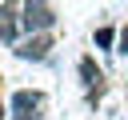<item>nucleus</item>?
I'll list each match as a JSON object with an SVG mask.
<instances>
[{
	"mask_svg": "<svg viewBox=\"0 0 128 120\" xmlns=\"http://www.w3.org/2000/svg\"><path fill=\"white\" fill-rule=\"evenodd\" d=\"M20 12H24V16H20V28H28V32H48V28L56 24L48 0H24Z\"/></svg>",
	"mask_w": 128,
	"mask_h": 120,
	"instance_id": "obj_1",
	"label": "nucleus"
},
{
	"mask_svg": "<svg viewBox=\"0 0 128 120\" xmlns=\"http://www.w3.org/2000/svg\"><path fill=\"white\" fill-rule=\"evenodd\" d=\"M16 36H20V0H4L0 4V40L16 44Z\"/></svg>",
	"mask_w": 128,
	"mask_h": 120,
	"instance_id": "obj_2",
	"label": "nucleus"
},
{
	"mask_svg": "<svg viewBox=\"0 0 128 120\" xmlns=\"http://www.w3.org/2000/svg\"><path fill=\"white\" fill-rule=\"evenodd\" d=\"M48 52H52V36H44V32H32V40H24V44H16V56L20 60H48Z\"/></svg>",
	"mask_w": 128,
	"mask_h": 120,
	"instance_id": "obj_3",
	"label": "nucleus"
},
{
	"mask_svg": "<svg viewBox=\"0 0 128 120\" xmlns=\"http://www.w3.org/2000/svg\"><path fill=\"white\" fill-rule=\"evenodd\" d=\"M12 108H16V112H40V108H44V92L20 88V92H12Z\"/></svg>",
	"mask_w": 128,
	"mask_h": 120,
	"instance_id": "obj_4",
	"label": "nucleus"
},
{
	"mask_svg": "<svg viewBox=\"0 0 128 120\" xmlns=\"http://www.w3.org/2000/svg\"><path fill=\"white\" fill-rule=\"evenodd\" d=\"M80 76H84V84L92 88V84H100V68H96V60L92 56H84L80 60Z\"/></svg>",
	"mask_w": 128,
	"mask_h": 120,
	"instance_id": "obj_5",
	"label": "nucleus"
},
{
	"mask_svg": "<svg viewBox=\"0 0 128 120\" xmlns=\"http://www.w3.org/2000/svg\"><path fill=\"white\" fill-rule=\"evenodd\" d=\"M112 40H116L112 28H96V44H100V48H112Z\"/></svg>",
	"mask_w": 128,
	"mask_h": 120,
	"instance_id": "obj_6",
	"label": "nucleus"
},
{
	"mask_svg": "<svg viewBox=\"0 0 128 120\" xmlns=\"http://www.w3.org/2000/svg\"><path fill=\"white\" fill-rule=\"evenodd\" d=\"M116 52H120V56H128V28L120 32V48H116Z\"/></svg>",
	"mask_w": 128,
	"mask_h": 120,
	"instance_id": "obj_7",
	"label": "nucleus"
}]
</instances>
